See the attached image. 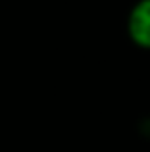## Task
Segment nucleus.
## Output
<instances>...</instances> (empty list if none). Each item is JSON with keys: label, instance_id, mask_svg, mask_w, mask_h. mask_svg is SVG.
<instances>
[{"label": "nucleus", "instance_id": "nucleus-1", "mask_svg": "<svg viewBox=\"0 0 150 152\" xmlns=\"http://www.w3.org/2000/svg\"><path fill=\"white\" fill-rule=\"evenodd\" d=\"M127 35L135 46L150 50V0H139L127 15Z\"/></svg>", "mask_w": 150, "mask_h": 152}]
</instances>
